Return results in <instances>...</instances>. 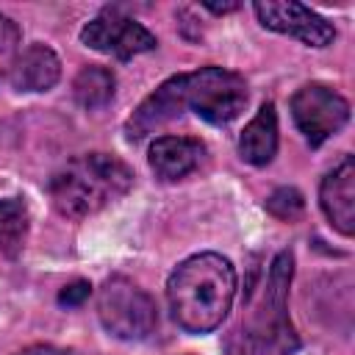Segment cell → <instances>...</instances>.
<instances>
[{"label":"cell","instance_id":"cell-1","mask_svg":"<svg viewBox=\"0 0 355 355\" xmlns=\"http://www.w3.org/2000/svg\"><path fill=\"white\" fill-rule=\"evenodd\" d=\"M236 297V269L219 252L186 258L166 283L172 319L186 333H211L230 313Z\"/></svg>","mask_w":355,"mask_h":355},{"label":"cell","instance_id":"cell-2","mask_svg":"<svg viewBox=\"0 0 355 355\" xmlns=\"http://www.w3.org/2000/svg\"><path fill=\"white\" fill-rule=\"evenodd\" d=\"M294 275L291 252H277L266 283L244 322L227 338V355H294L300 338L288 319V286Z\"/></svg>","mask_w":355,"mask_h":355},{"label":"cell","instance_id":"cell-3","mask_svg":"<svg viewBox=\"0 0 355 355\" xmlns=\"http://www.w3.org/2000/svg\"><path fill=\"white\" fill-rule=\"evenodd\" d=\"M130 186L133 172L125 161L108 153H86L67 161L50 178L47 191L58 214L83 219L119 200Z\"/></svg>","mask_w":355,"mask_h":355},{"label":"cell","instance_id":"cell-4","mask_svg":"<svg viewBox=\"0 0 355 355\" xmlns=\"http://www.w3.org/2000/svg\"><path fill=\"white\" fill-rule=\"evenodd\" d=\"M97 316L103 327L122 341H141L158 324L155 302L128 277H108L97 291Z\"/></svg>","mask_w":355,"mask_h":355},{"label":"cell","instance_id":"cell-5","mask_svg":"<svg viewBox=\"0 0 355 355\" xmlns=\"http://www.w3.org/2000/svg\"><path fill=\"white\" fill-rule=\"evenodd\" d=\"M183 100L186 108H191L205 122L227 125L247 105V83L230 69L205 67L183 75Z\"/></svg>","mask_w":355,"mask_h":355},{"label":"cell","instance_id":"cell-6","mask_svg":"<svg viewBox=\"0 0 355 355\" xmlns=\"http://www.w3.org/2000/svg\"><path fill=\"white\" fill-rule=\"evenodd\" d=\"M291 116L311 147L338 133L349 119V103L324 83H305L291 97Z\"/></svg>","mask_w":355,"mask_h":355},{"label":"cell","instance_id":"cell-7","mask_svg":"<svg viewBox=\"0 0 355 355\" xmlns=\"http://www.w3.org/2000/svg\"><path fill=\"white\" fill-rule=\"evenodd\" d=\"M80 42L86 47H92L97 53H105V55H114L119 61H128V58H133L139 53H147L158 44L155 36L144 25L119 14L116 8H105L92 22H86L83 31H80Z\"/></svg>","mask_w":355,"mask_h":355},{"label":"cell","instance_id":"cell-8","mask_svg":"<svg viewBox=\"0 0 355 355\" xmlns=\"http://www.w3.org/2000/svg\"><path fill=\"white\" fill-rule=\"evenodd\" d=\"M252 8H255V14H258L263 28L286 33V36H294L308 47H327L336 39L333 25L324 17H319L316 11H311L308 6L266 0V3H255Z\"/></svg>","mask_w":355,"mask_h":355},{"label":"cell","instance_id":"cell-9","mask_svg":"<svg viewBox=\"0 0 355 355\" xmlns=\"http://www.w3.org/2000/svg\"><path fill=\"white\" fill-rule=\"evenodd\" d=\"M319 202L330 225L338 233L352 236L355 230V161L352 155H344L341 164L324 175L322 189H319Z\"/></svg>","mask_w":355,"mask_h":355},{"label":"cell","instance_id":"cell-10","mask_svg":"<svg viewBox=\"0 0 355 355\" xmlns=\"http://www.w3.org/2000/svg\"><path fill=\"white\" fill-rule=\"evenodd\" d=\"M183 108H186V100H183V75H175L166 83H161L133 111V116L125 122V133H128L130 141H139L147 133H153V130L164 128L166 122H172L175 116H180Z\"/></svg>","mask_w":355,"mask_h":355},{"label":"cell","instance_id":"cell-11","mask_svg":"<svg viewBox=\"0 0 355 355\" xmlns=\"http://www.w3.org/2000/svg\"><path fill=\"white\" fill-rule=\"evenodd\" d=\"M8 78L19 92H47L61 78V61L47 44L33 42L14 58Z\"/></svg>","mask_w":355,"mask_h":355},{"label":"cell","instance_id":"cell-12","mask_svg":"<svg viewBox=\"0 0 355 355\" xmlns=\"http://www.w3.org/2000/svg\"><path fill=\"white\" fill-rule=\"evenodd\" d=\"M202 158V144L189 136H161L150 144V166L161 180L189 175Z\"/></svg>","mask_w":355,"mask_h":355},{"label":"cell","instance_id":"cell-13","mask_svg":"<svg viewBox=\"0 0 355 355\" xmlns=\"http://www.w3.org/2000/svg\"><path fill=\"white\" fill-rule=\"evenodd\" d=\"M239 153L252 166H266L277 153V114L275 103H263L258 114L247 122L239 139Z\"/></svg>","mask_w":355,"mask_h":355},{"label":"cell","instance_id":"cell-14","mask_svg":"<svg viewBox=\"0 0 355 355\" xmlns=\"http://www.w3.org/2000/svg\"><path fill=\"white\" fill-rule=\"evenodd\" d=\"M31 227V214L28 205L19 197L0 200V252L3 255H19L28 239Z\"/></svg>","mask_w":355,"mask_h":355},{"label":"cell","instance_id":"cell-15","mask_svg":"<svg viewBox=\"0 0 355 355\" xmlns=\"http://www.w3.org/2000/svg\"><path fill=\"white\" fill-rule=\"evenodd\" d=\"M114 72L105 69V67H83L72 83V92H75V100L78 105H83L86 111H94V108H103L111 97H114Z\"/></svg>","mask_w":355,"mask_h":355},{"label":"cell","instance_id":"cell-16","mask_svg":"<svg viewBox=\"0 0 355 355\" xmlns=\"http://www.w3.org/2000/svg\"><path fill=\"white\" fill-rule=\"evenodd\" d=\"M302 208H305L302 194H300L297 189H288V186H283V189L272 191V194H269V200H266V211H269L272 216L283 219V222L297 219V216L302 214Z\"/></svg>","mask_w":355,"mask_h":355},{"label":"cell","instance_id":"cell-17","mask_svg":"<svg viewBox=\"0 0 355 355\" xmlns=\"http://www.w3.org/2000/svg\"><path fill=\"white\" fill-rule=\"evenodd\" d=\"M89 291H92V286L86 280H75V283L64 286V291L58 294V302L67 305V308H75V305H80L89 297Z\"/></svg>","mask_w":355,"mask_h":355},{"label":"cell","instance_id":"cell-18","mask_svg":"<svg viewBox=\"0 0 355 355\" xmlns=\"http://www.w3.org/2000/svg\"><path fill=\"white\" fill-rule=\"evenodd\" d=\"M19 42V28L17 22H11L6 14H0V55L3 53H11Z\"/></svg>","mask_w":355,"mask_h":355},{"label":"cell","instance_id":"cell-19","mask_svg":"<svg viewBox=\"0 0 355 355\" xmlns=\"http://www.w3.org/2000/svg\"><path fill=\"white\" fill-rule=\"evenodd\" d=\"M17 355H72V352L58 349V347H47V344H36V347H28V349H22Z\"/></svg>","mask_w":355,"mask_h":355},{"label":"cell","instance_id":"cell-20","mask_svg":"<svg viewBox=\"0 0 355 355\" xmlns=\"http://www.w3.org/2000/svg\"><path fill=\"white\" fill-rule=\"evenodd\" d=\"M205 8H211L214 14H225V11H236L239 6L236 3H222V6L219 3H205Z\"/></svg>","mask_w":355,"mask_h":355}]
</instances>
